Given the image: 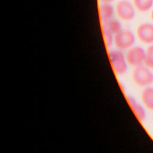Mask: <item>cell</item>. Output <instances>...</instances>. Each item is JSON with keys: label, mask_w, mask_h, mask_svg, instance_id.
Segmentation results:
<instances>
[{"label": "cell", "mask_w": 153, "mask_h": 153, "mask_svg": "<svg viewBox=\"0 0 153 153\" xmlns=\"http://www.w3.org/2000/svg\"><path fill=\"white\" fill-rule=\"evenodd\" d=\"M149 69L143 65L134 67L132 72V79L137 85L146 87L153 83V74Z\"/></svg>", "instance_id": "1"}, {"label": "cell", "mask_w": 153, "mask_h": 153, "mask_svg": "<svg viewBox=\"0 0 153 153\" xmlns=\"http://www.w3.org/2000/svg\"><path fill=\"white\" fill-rule=\"evenodd\" d=\"M109 59L114 73L117 75H123L127 70V62L126 56L121 50H113L108 53Z\"/></svg>", "instance_id": "2"}, {"label": "cell", "mask_w": 153, "mask_h": 153, "mask_svg": "<svg viewBox=\"0 0 153 153\" xmlns=\"http://www.w3.org/2000/svg\"><path fill=\"white\" fill-rule=\"evenodd\" d=\"M134 41L135 36L129 30L121 29L114 35L113 42L117 49L121 51L131 48Z\"/></svg>", "instance_id": "3"}, {"label": "cell", "mask_w": 153, "mask_h": 153, "mask_svg": "<svg viewBox=\"0 0 153 153\" xmlns=\"http://www.w3.org/2000/svg\"><path fill=\"white\" fill-rule=\"evenodd\" d=\"M125 56L127 63L130 66L136 67L144 63L145 51L141 47L135 46L128 49Z\"/></svg>", "instance_id": "4"}, {"label": "cell", "mask_w": 153, "mask_h": 153, "mask_svg": "<svg viewBox=\"0 0 153 153\" xmlns=\"http://www.w3.org/2000/svg\"><path fill=\"white\" fill-rule=\"evenodd\" d=\"M117 16L123 20H131L135 15V10L133 5L127 0L119 1L115 7Z\"/></svg>", "instance_id": "5"}, {"label": "cell", "mask_w": 153, "mask_h": 153, "mask_svg": "<svg viewBox=\"0 0 153 153\" xmlns=\"http://www.w3.org/2000/svg\"><path fill=\"white\" fill-rule=\"evenodd\" d=\"M136 34L139 39L143 43H153V25L149 23L140 24L137 28Z\"/></svg>", "instance_id": "6"}, {"label": "cell", "mask_w": 153, "mask_h": 153, "mask_svg": "<svg viewBox=\"0 0 153 153\" xmlns=\"http://www.w3.org/2000/svg\"><path fill=\"white\" fill-rule=\"evenodd\" d=\"M127 99L131 108L138 120L140 121H143L146 117V112L143 106L131 96H128Z\"/></svg>", "instance_id": "7"}, {"label": "cell", "mask_w": 153, "mask_h": 153, "mask_svg": "<svg viewBox=\"0 0 153 153\" xmlns=\"http://www.w3.org/2000/svg\"><path fill=\"white\" fill-rule=\"evenodd\" d=\"M141 99L145 106L149 110H153V88L146 87L141 93Z\"/></svg>", "instance_id": "8"}, {"label": "cell", "mask_w": 153, "mask_h": 153, "mask_svg": "<svg viewBox=\"0 0 153 153\" xmlns=\"http://www.w3.org/2000/svg\"><path fill=\"white\" fill-rule=\"evenodd\" d=\"M103 29L108 30L113 35H115L121 29L120 22L115 19H109L104 22L103 25Z\"/></svg>", "instance_id": "9"}, {"label": "cell", "mask_w": 153, "mask_h": 153, "mask_svg": "<svg viewBox=\"0 0 153 153\" xmlns=\"http://www.w3.org/2000/svg\"><path fill=\"white\" fill-rule=\"evenodd\" d=\"M114 14V8L113 7L108 4L105 3L102 4L100 7V14L102 20L103 22L107 21L111 19Z\"/></svg>", "instance_id": "10"}, {"label": "cell", "mask_w": 153, "mask_h": 153, "mask_svg": "<svg viewBox=\"0 0 153 153\" xmlns=\"http://www.w3.org/2000/svg\"><path fill=\"white\" fill-rule=\"evenodd\" d=\"M135 7L140 11H148L153 4V0H133Z\"/></svg>", "instance_id": "11"}, {"label": "cell", "mask_w": 153, "mask_h": 153, "mask_svg": "<svg viewBox=\"0 0 153 153\" xmlns=\"http://www.w3.org/2000/svg\"><path fill=\"white\" fill-rule=\"evenodd\" d=\"M143 63L149 68L153 69V44L149 46L145 51V57Z\"/></svg>", "instance_id": "12"}, {"label": "cell", "mask_w": 153, "mask_h": 153, "mask_svg": "<svg viewBox=\"0 0 153 153\" xmlns=\"http://www.w3.org/2000/svg\"><path fill=\"white\" fill-rule=\"evenodd\" d=\"M103 35L104 38V42L107 47L110 46L113 41H114V36L113 34L111 32H108V30H106L105 29H103Z\"/></svg>", "instance_id": "13"}, {"label": "cell", "mask_w": 153, "mask_h": 153, "mask_svg": "<svg viewBox=\"0 0 153 153\" xmlns=\"http://www.w3.org/2000/svg\"><path fill=\"white\" fill-rule=\"evenodd\" d=\"M101 1H103V2H105V3H108V2H111V1H113V0H101Z\"/></svg>", "instance_id": "14"}, {"label": "cell", "mask_w": 153, "mask_h": 153, "mask_svg": "<svg viewBox=\"0 0 153 153\" xmlns=\"http://www.w3.org/2000/svg\"><path fill=\"white\" fill-rule=\"evenodd\" d=\"M151 19H152V20L153 21V10H152V12H151Z\"/></svg>", "instance_id": "15"}]
</instances>
